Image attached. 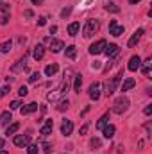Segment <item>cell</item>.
<instances>
[{"label":"cell","instance_id":"cell-1","mask_svg":"<svg viewBox=\"0 0 152 154\" xmlns=\"http://www.w3.org/2000/svg\"><path fill=\"white\" fill-rule=\"evenodd\" d=\"M99 27H100L99 20H95V18L86 20V23H84V27H82V36H84V38H91V36L99 31Z\"/></svg>","mask_w":152,"mask_h":154},{"label":"cell","instance_id":"cell-2","mask_svg":"<svg viewBox=\"0 0 152 154\" xmlns=\"http://www.w3.org/2000/svg\"><path fill=\"white\" fill-rule=\"evenodd\" d=\"M127 109H129V99L122 95V97H118V99L114 100L113 109H111V111H113V113H116V115H123Z\"/></svg>","mask_w":152,"mask_h":154},{"label":"cell","instance_id":"cell-3","mask_svg":"<svg viewBox=\"0 0 152 154\" xmlns=\"http://www.w3.org/2000/svg\"><path fill=\"white\" fill-rule=\"evenodd\" d=\"M66 91H68V81H65L56 91H50V93L47 95V100H48V102H56V100H59L61 97H65Z\"/></svg>","mask_w":152,"mask_h":154},{"label":"cell","instance_id":"cell-4","mask_svg":"<svg viewBox=\"0 0 152 154\" xmlns=\"http://www.w3.org/2000/svg\"><path fill=\"white\" fill-rule=\"evenodd\" d=\"M120 79H122V74H118V75L113 77L111 81H106V82H104V93H106L108 97H111V95L114 93V90H116V86H118Z\"/></svg>","mask_w":152,"mask_h":154},{"label":"cell","instance_id":"cell-5","mask_svg":"<svg viewBox=\"0 0 152 154\" xmlns=\"http://www.w3.org/2000/svg\"><path fill=\"white\" fill-rule=\"evenodd\" d=\"M106 39H99L97 43H93L91 47H90V54L91 56H97V54H100V52H104V48H106Z\"/></svg>","mask_w":152,"mask_h":154},{"label":"cell","instance_id":"cell-6","mask_svg":"<svg viewBox=\"0 0 152 154\" xmlns=\"http://www.w3.org/2000/svg\"><path fill=\"white\" fill-rule=\"evenodd\" d=\"M13 142L16 147H27L31 143V134H16Z\"/></svg>","mask_w":152,"mask_h":154},{"label":"cell","instance_id":"cell-7","mask_svg":"<svg viewBox=\"0 0 152 154\" xmlns=\"http://www.w3.org/2000/svg\"><path fill=\"white\" fill-rule=\"evenodd\" d=\"M123 25H116V20H111L109 22V34H113V36H122L123 34Z\"/></svg>","mask_w":152,"mask_h":154},{"label":"cell","instance_id":"cell-8","mask_svg":"<svg viewBox=\"0 0 152 154\" xmlns=\"http://www.w3.org/2000/svg\"><path fill=\"white\" fill-rule=\"evenodd\" d=\"M127 68H129L131 72H136L138 68H141V57H140V56H132V57L129 59Z\"/></svg>","mask_w":152,"mask_h":154},{"label":"cell","instance_id":"cell-9","mask_svg":"<svg viewBox=\"0 0 152 154\" xmlns=\"http://www.w3.org/2000/svg\"><path fill=\"white\" fill-rule=\"evenodd\" d=\"M90 99L91 100H99L100 99V82H93L90 86Z\"/></svg>","mask_w":152,"mask_h":154},{"label":"cell","instance_id":"cell-10","mask_svg":"<svg viewBox=\"0 0 152 154\" xmlns=\"http://www.w3.org/2000/svg\"><path fill=\"white\" fill-rule=\"evenodd\" d=\"M104 52H106V56H108V57H114V56H118V54H120V47H118L116 43H109V45H106Z\"/></svg>","mask_w":152,"mask_h":154},{"label":"cell","instance_id":"cell-11","mask_svg":"<svg viewBox=\"0 0 152 154\" xmlns=\"http://www.w3.org/2000/svg\"><path fill=\"white\" fill-rule=\"evenodd\" d=\"M134 86H136V81H134L132 77H125L123 82H122V86H120V91H129V90H132Z\"/></svg>","mask_w":152,"mask_h":154},{"label":"cell","instance_id":"cell-12","mask_svg":"<svg viewBox=\"0 0 152 154\" xmlns=\"http://www.w3.org/2000/svg\"><path fill=\"white\" fill-rule=\"evenodd\" d=\"M72 131H74V122H72V120H65V122L61 124V134L70 136Z\"/></svg>","mask_w":152,"mask_h":154},{"label":"cell","instance_id":"cell-13","mask_svg":"<svg viewBox=\"0 0 152 154\" xmlns=\"http://www.w3.org/2000/svg\"><path fill=\"white\" fill-rule=\"evenodd\" d=\"M143 34H145V31H143V29L134 31V34L131 36V39H129V47H131V48H132V47H136V45H138V41L141 39V36H143Z\"/></svg>","mask_w":152,"mask_h":154},{"label":"cell","instance_id":"cell-14","mask_svg":"<svg viewBox=\"0 0 152 154\" xmlns=\"http://www.w3.org/2000/svg\"><path fill=\"white\" fill-rule=\"evenodd\" d=\"M43 56H45V47L43 45H36L34 50H32V57L36 61H39V59H43Z\"/></svg>","mask_w":152,"mask_h":154},{"label":"cell","instance_id":"cell-15","mask_svg":"<svg viewBox=\"0 0 152 154\" xmlns=\"http://www.w3.org/2000/svg\"><path fill=\"white\" fill-rule=\"evenodd\" d=\"M61 48H65V43L61 39H50V50L52 52H61Z\"/></svg>","mask_w":152,"mask_h":154},{"label":"cell","instance_id":"cell-16","mask_svg":"<svg viewBox=\"0 0 152 154\" xmlns=\"http://www.w3.org/2000/svg\"><path fill=\"white\" fill-rule=\"evenodd\" d=\"M36 109H38V104H36V102H31V104L23 106V108L20 109V113H22V115H31V113H34Z\"/></svg>","mask_w":152,"mask_h":154},{"label":"cell","instance_id":"cell-17","mask_svg":"<svg viewBox=\"0 0 152 154\" xmlns=\"http://www.w3.org/2000/svg\"><path fill=\"white\" fill-rule=\"evenodd\" d=\"M114 131H116V127H114L113 124H109V125L106 124V125L102 127V133H104V136H106L108 140H109V138H113V136H114Z\"/></svg>","mask_w":152,"mask_h":154},{"label":"cell","instance_id":"cell-18","mask_svg":"<svg viewBox=\"0 0 152 154\" xmlns=\"http://www.w3.org/2000/svg\"><path fill=\"white\" fill-rule=\"evenodd\" d=\"M25 63H27V56H23L20 61H16V65L11 66V72H20V70H23V68H25Z\"/></svg>","mask_w":152,"mask_h":154},{"label":"cell","instance_id":"cell-19","mask_svg":"<svg viewBox=\"0 0 152 154\" xmlns=\"http://www.w3.org/2000/svg\"><path fill=\"white\" fill-rule=\"evenodd\" d=\"M52 129H54V122H52V120H47V122H45V125L41 127V131H39V133H41L43 136H48V134L52 133Z\"/></svg>","mask_w":152,"mask_h":154},{"label":"cell","instance_id":"cell-20","mask_svg":"<svg viewBox=\"0 0 152 154\" xmlns=\"http://www.w3.org/2000/svg\"><path fill=\"white\" fill-rule=\"evenodd\" d=\"M57 70H59V66H57V63H52V65H47V68H45V75L52 77L57 74Z\"/></svg>","mask_w":152,"mask_h":154},{"label":"cell","instance_id":"cell-21","mask_svg":"<svg viewBox=\"0 0 152 154\" xmlns=\"http://www.w3.org/2000/svg\"><path fill=\"white\" fill-rule=\"evenodd\" d=\"M65 56H66V57H70V59H75V57H77V48H75V45H70V47H66V50H65Z\"/></svg>","mask_w":152,"mask_h":154},{"label":"cell","instance_id":"cell-22","mask_svg":"<svg viewBox=\"0 0 152 154\" xmlns=\"http://www.w3.org/2000/svg\"><path fill=\"white\" fill-rule=\"evenodd\" d=\"M150 66H152V57H149V59L143 63V68H141V72H143L145 77H150Z\"/></svg>","mask_w":152,"mask_h":154},{"label":"cell","instance_id":"cell-23","mask_svg":"<svg viewBox=\"0 0 152 154\" xmlns=\"http://www.w3.org/2000/svg\"><path fill=\"white\" fill-rule=\"evenodd\" d=\"M79 29H81V23H79V22L70 23V25H68V34H70V36H75L77 32H79Z\"/></svg>","mask_w":152,"mask_h":154},{"label":"cell","instance_id":"cell-24","mask_svg":"<svg viewBox=\"0 0 152 154\" xmlns=\"http://www.w3.org/2000/svg\"><path fill=\"white\" fill-rule=\"evenodd\" d=\"M11 120H13V115H11V111H4V113L0 115V122H2L4 125H7Z\"/></svg>","mask_w":152,"mask_h":154},{"label":"cell","instance_id":"cell-25","mask_svg":"<svg viewBox=\"0 0 152 154\" xmlns=\"http://www.w3.org/2000/svg\"><path fill=\"white\" fill-rule=\"evenodd\" d=\"M108 120H109V113H104V115L100 116V120L97 122V129H102V127L108 124Z\"/></svg>","mask_w":152,"mask_h":154},{"label":"cell","instance_id":"cell-26","mask_svg":"<svg viewBox=\"0 0 152 154\" xmlns=\"http://www.w3.org/2000/svg\"><path fill=\"white\" fill-rule=\"evenodd\" d=\"M74 79H75V81H74V90H75L77 93H81V86H82V75H75Z\"/></svg>","mask_w":152,"mask_h":154},{"label":"cell","instance_id":"cell-27","mask_svg":"<svg viewBox=\"0 0 152 154\" xmlns=\"http://www.w3.org/2000/svg\"><path fill=\"white\" fill-rule=\"evenodd\" d=\"M18 129H20V124H18V122H14V124H11V125L7 127V131H5V134H7V136H9V134H14V133H16Z\"/></svg>","mask_w":152,"mask_h":154},{"label":"cell","instance_id":"cell-28","mask_svg":"<svg viewBox=\"0 0 152 154\" xmlns=\"http://www.w3.org/2000/svg\"><path fill=\"white\" fill-rule=\"evenodd\" d=\"M68 106H70L68 99H63V100L59 102V106H57V111H66V109H68Z\"/></svg>","mask_w":152,"mask_h":154},{"label":"cell","instance_id":"cell-29","mask_svg":"<svg viewBox=\"0 0 152 154\" xmlns=\"http://www.w3.org/2000/svg\"><path fill=\"white\" fill-rule=\"evenodd\" d=\"M11 47H13V41H11V39H9V41H4V43L0 45V52H9Z\"/></svg>","mask_w":152,"mask_h":154},{"label":"cell","instance_id":"cell-30","mask_svg":"<svg viewBox=\"0 0 152 154\" xmlns=\"http://www.w3.org/2000/svg\"><path fill=\"white\" fill-rule=\"evenodd\" d=\"M106 11H109V13H120V7L116 5V4H106Z\"/></svg>","mask_w":152,"mask_h":154},{"label":"cell","instance_id":"cell-31","mask_svg":"<svg viewBox=\"0 0 152 154\" xmlns=\"http://www.w3.org/2000/svg\"><path fill=\"white\" fill-rule=\"evenodd\" d=\"M38 151H39V147L36 143H32V145L29 143V145H27V154H38Z\"/></svg>","mask_w":152,"mask_h":154},{"label":"cell","instance_id":"cell-32","mask_svg":"<svg viewBox=\"0 0 152 154\" xmlns=\"http://www.w3.org/2000/svg\"><path fill=\"white\" fill-rule=\"evenodd\" d=\"M90 145H91L93 149H99V147L102 145V142H100L99 138H91V142H90Z\"/></svg>","mask_w":152,"mask_h":154},{"label":"cell","instance_id":"cell-33","mask_svg":"<svg viewBox=\"0 0 152 154\" xmlns=\"http://www.w3.org/2000/svg\"><path fill=\"white\" fill-rule=\"evenodd\" d=\"M39 77H41V74H39V72L31 74V77H29V82H36V81H39Z\"/></svg>","mask_w":152,"mask_h":154},{"label":"cell","instance_id":"cell-34","mask_svg":"<svg viewBox=\"0 0 152 154\" xmlns=\"http://www.w3.org/2000/svg\"><path fill=\"white\" fill-rule=\"evenodd\" d=\"M88 129H90V122H86V124L79 129V134H81V136H82V134H86V133H88Z\"/></svg>","mask_w":152,"mask_h":154},{"label":"cell","instance_id":"cell-35","mask_svg":"<svg viewBox=\"0 0 152 154\" xmlns=\"http://www.w3.org/2000/svg\"><path fill=\"white\" fill-rule=\"evenodd\" d=\"M0 11H2V13H9V4L0 2Z\"/></svg>","mask_w":152,"mask_h":154},{"label":"cell","instance_id":"cell-36","mask_svg":"<svg viewBox=\"0 0 152 154\" xmlns=\"http://www.w3.org/2000/svg\"><path fill=\"white\" fill-rule=\"evenodd\" d=\"M7 22H9V14L5 13V14H2V16H0V25H5Z\"/></svg>","mask_w":152,"mask_h":154},{"label":"cell","instance_id":"cell-37","mask_svg":"<svg viewBox=\"0 0 152 154\" xmlns=\"http://www.w3.org/2000/svg\"><path fill=\"white\" fill-rule=\"evenodd\" d=\"M11 91V88L9 86H4V88H0V97H4V95H7Z\"/></svg>","mask_w":152,"mask_h":154},{"label":"cell","instance_id":"cell-38","mask_svg":"<svg viewBox=\"0 0 152 154\" xmlns=\"http://www.w3.org/2000/svg\"><path fill=\"white\" fill-rule=\"evenodd\" d=\"M18 93H20V97H25L29 91H27V88L25 86H20V90H18Z\"/></svg>","mask_w":152,"mask_h":154},{"label":"cell","instance_id":"cell-39","mask_svg":"<svg viewBox=\"0 0 152 154\" xmlns=\"http://www.w3.org/2000/svg\"><path fill=\"white\" fill-rule=\"evenodd\" d=\"M20 106H22L20 100H13V102H11V109H20Z\"/></svg>","mask_w":152,"mask_h":154},{"label":"cell","instance_id":"cell-40","mask_svg":"<svg viewBox=\"0 0 152 154\" xmlns=\"http://www.w3.org/2000/svg\"><path fill=\"white\" fill-rule=\"evenodd\" d=\"M70 13H72V9H70V7H66V9H63V13H61V16H63V18H66V16H68Z\"/></svg>","mask_w":152,"mask_h":154},{"label":"cell","instance_id":"cell-41","mask_svg":"<svg viewBox=\"0 0 152 154\" xmlns=\"http://www.w3.org/2000/svg\"><path fill=\"white\" fill-rule=\"evenodd\" d=\"M45 23H47V18H45V16H41V18H38V25H39V27H43Z\"/></svg>","mask_w":152,"mask_h":154},{"label":"cell","instance_id":"cell-42","mask_svg":"<svg viewBox=\"0 0 152 154\" xmlns=\"http://www.w3.org/2000/svg\"><path fill=\"white\" fill-rule=\"evenodd\" d=\"M43 154H50V145L48 143H43Z\"/></svg>","mask_w":152,"mask_h":154},{"label":"cell","instance_id":"cell-43","mask_svg":"<svg viewBox=\"0 0 152 154\" xmlns=\"http://www.w3.org/2000/svg\"><path fill=\"white\" fill-rule=\"evenodd\" d=\"M143 113H145V115H150V113H152V106H150V104H149V106L143 109Z\"/></svg>","mask_w":152,"mask_h":154},{"label":"cell","instance_id":"cell-44","mask_svg":"<svg viewBox=\"0 0 152 154\" xmlns=\"http://www.w3.org/2000/svg\"><path fill=\"white\" fill-rule=\"evenodd\" d=\"M113 63H114V61H109V63H108V65L104 66V72H109V68L113 66Z\"/></svg>","mask_w":152,"mask_h":154},{"label":"cell","instance_id":"cell-45","mask_svg":"<svg viewBox=\"0 0 152 154\" xmlns=\"http://www.w3.org/2000/svg\"><path fill=\"white\" fill-rule=\"evenodd\" d=\"M32 14H34V13H32V11H31V9H27V11H25V16H27V18H31V16H32Z\"/></svg>","mask_w":152,"mask_h":154},{"label":"cell","instance_id":"cell-46","mask_svg":"<svg viewBox=\"0 0 152 154\" xmlns=\"http://www.w3.org/2000/svg\"><path fill=\"white\" fill-rule=\"evenodd\" d=\"M91 68H93V70H95V68H100V63H99V61H95V63L91 65Z\"/></svg>","mask_w":152,"mask_h":154},{"label":"cell","instance_id":"cell-47","mask_svg":"<svg viewBox=\"0 0 152 154\" xmlns=\"http://www.w3.org/2000/svg\"><path fill=\"white\" fill-rule=\"evenodd\" d=\"M54 32H57V27H56V25L50 27V34H54Z\"/></svg>","mask_w":152,"mask_h":154},{"label":"cell","instance_id":"cell-48","mask_svg":"<svg viewBox=\"0 0 152 154\" xmlns=\"http://www.w3.org/2000/svg\"><path fill=\"white\" fill-rule=\"evenodd\" d=\"M4 145H5V140H4V138H0V149H4Z\"/></svg>","mask_w":152,"mask_h":154},{"label":"cell","instance_id":"cell-49","mask_svg":"<svg viewBox=\"0 0 152 154\" xmlns=\"http://www.w3.org/2000/svg\"><path fill=\"white\" fill-rule=\"evenodd\" d=\"M32 4L34 5H39V4H43V0H32Z\"/></svg>","mask_w":152,"mask_h":154},{"label":"cell","instance_id":"cell-50","mask_svg":"<svg viewBox=\"0 0 152 154\" xmlns=\"http://www.w3.org/2000/svg\"><path fill=\"white\" fill-rule=\"evenodd\" d=\"M141 0H129V4H140Z\"/></svg>","mask_w":152,"mask_h":154},{"label":"cell","instance_id":"cell-51","mask_svg":"<svg viewBox=\"0 0 152 154\" xmlns=\"http://www.w3.org/2000/svg\"><path fill=\"white\" fill-rule=\"evenodd\" d=\"M0 154H7V151H4V149H0Z\"/></svg>","mask_w":152,"mask_h":154},{"label":"cell","instance_id":"cell-52","mask_svg":"<svg viewBox=\"0 0 152 154\" xmlns=\"http://www.w3.org/2000/svg\"><path fill=\"white\" fill-rule=\"evenodd\" d=\"M0 2H2V0H0Z\"/></svg>","mask_w":152,"mask_h":154}]
</instances>
